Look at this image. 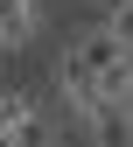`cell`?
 Here are the masks:
<instances>
[{"instance_id":"1","label":"cell","mask_w":133,"mask_h":147,"mask_svg":"<svg viewBox=\"0 0 133 147\" xmlns=\"http://www.w3.org/2000/svg\"><path fill=\"white\" fill-rule=\"evenodd\" d=\"M35 28H42V0H0V56L35 42Z\"/></svg>"},{"instance_id":"2","label":"cell","mask_w":133,"mask_h":147,"mask_svg":"<svg viewBox=\"0 0 133 147\" xmlns=\"http://www.w3.org/2000/svg\"><path fill=\"white\" fill-rule=\"evenodd\" d=\"M84 140L91 147H133V105H98L84 119Z\"/></svg>"},{"instance_id":"3","label":"cell","mask_w":133,"mask_h":147,"mask_svg":"<svg viewBox=\"0 0 133 147\" xmlns=\"http://www.w3.org/2000/svg\"><path fill=\"white\" fill-rule=\"evenodd\" d=\"M0 147H56V126H49V119H42V112L28 105V112L14 119L7 133H0Z\"/></svg>"}]
</instances>
